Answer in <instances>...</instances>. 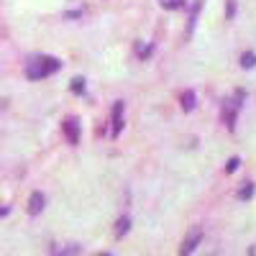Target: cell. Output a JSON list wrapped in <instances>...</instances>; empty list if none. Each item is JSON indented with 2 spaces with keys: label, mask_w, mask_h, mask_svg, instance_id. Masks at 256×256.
<instances>
[{
  "label": "cell",
  "mask_w": 256,
  "mask_h": 256,
  "mask_svg": "<svg viewBox=\"0 0 256 256\" xmlns=\"http://www.w3.org/2000/svg\"><path fill=\"white\" fill-rule=\"evenodd\" d=\"M62 70V62L56 56H34L28 64H26V77L38 82V80H46L49 74L59 72Z\"/></svg>",
  "instance_id": "cell-1"
},
{
  "label": "cell",
  "mask_w": 256,
  "mask_h": 256,
  "mask_svg": "<svg viewBox=\"0 0 256 256\" xmlns=\"http://www.w3.org/2000/svg\"><path fill=\"white\" fill-rule=\"evenodd\" d=\"M200 241H202V228H200V226H192L190 233L184 236V241H182V248H180V251H182L184 256H190L192 251L200 246Z\"/></svg>",
  "instance_id": "cell-2"
},
{
  "label": "cell",
  "mask_w": 256,
  "mask_h": 256,
  "mask_svg": "<svg viewBox=\"0 0 256 256\" xmlns=\"http://www.w3.org/2000/svg\"><path fill=\"white\" fill-rule=\"evenodd\" d=\"M238 108H241V102H236V100H223V120H226V126H228V131H233V128H236V113H238Z\"/></svg>",
  "instance_id": "cell-3"
},
{
  "label": "cell",
  "mask_w": 256,
  "mask_h": 256,
  "mask_svg": "<svg viewBox=\"0 0 256 256\" xmlns=\"http://www.w3.org/2000/svg\"><path fill=\"white\" fill-rule=\"evenodd\" d=\"M62 128H64V136H67V141H70V144H80L82 128H80V120H77V118H64Z\"/></svg>",
  "instance_id": "cell-4"
},
{
  "label": "cell",
  "mask_w": 256,
  "mask_h": 256,
  "mask_svg": "<svg viewBox=\"0 0 256 256\" xmlns=\"http://www.w3.org/2000/svg\"><path fill=\"white\" fill-rule=\"evenodd\" d=\"M44 205H46L44 192H31V198H28V212L31 216H38V212L44 210Z\"/></svg>",
  "instance_id": "cell-5"
},
{
  "label": "cell",
  "mask_w": 256,
  "mask_h": 256,
  "mask_svg": "<svg viewBox=\"0 0 256 256\" xmlns=\"http://www.w3.org/2000/svg\"><path fill=\"white\" fill-rule=\"evenodd\" d=\"M123 108H126V105L118 100V102H116V108H113V128H110V134H113V136H118V134L123 131Z\"/></svg>",
  "instance_id": "cell-6"
},
{
  "label": "cell",
  "mask_w": 256,
  "mask_h": 256,
  "mask_svg": "<svg viewBox=\"0 0 256 256\" xmlns=\"http://www.w3.org/2000/svg\"><path fill=\"white\" fill-rule=\"evenodd\" d=\"M180 102H182V110H184V113H192V110H195V105H198L195 90H184L182 98H180Z\"/></svg>",
  "instance_id": "cell-7"
},
{
  "label": "cell",
  "mask_w": 256,
  "mask_h": 256,
  "mask_svg": "<svg viewBox=\"0 0 256 256\" xmlns=\"http://www.w3.org/2000/svg\"><path fill=\"white\" fill-rule=\"evenodd\" d=\"M128 230H131V218H128V216L118 218V220H116V228H113V233H116V238H123V236H126Z\"/></svg>",
  "instance_id": "cell-8"
},
{
  "label": "cell",
  "mask_w": 256,
  "mask_h": 256,
  "mask_svg": "<svg viewBox=\"0 0 256 256\" xmlns=\"http://www.w3.org/2000/svg\"><path fill=\"white\" fill-rule=\"evenodd\" d=\"M200 8H202V3L198 0V3L192 6V13H190V20H187V38L192 36V28H195V20H198V10H200Z\"/></svg>",
  "instance_id": "cell-9"
},
{
  "label": "cell",
  "mask_w": 256,
  "mask_h": 256,
  "mask_svg": "<svg viewBox=\"0 0 256 256\" xmlns=\"http://www.w3.org/2000/svg\"><path fill=\"white\" fill-rule=\"evenodd\" d=\"M241 67H244V70H254V67H256V54H254V52H246V54L241 56Z\"/></svg>",
  "instance_id": "cell-10"
},
{
  "label": "cell",
  "mask_w": 256,
  "mask_h": 256,
  "mask_svg": "<svg viewBox=\"0 0 256 256\" xmlns=\"http://www.w3.org/2000/svg\"><path fill=\"white\" fill-rule=\"evenodd\" d=\"M159 6L164 10H177V8H184V0H159Z\"/></svg>",
  "instance_id": "cell-11"
},
{
  "label": "cell",
  "mask_w": 256,
  "mask_h": 256,
  "mask_svg": "<svg viewBox=\"0 0 256 256\" xmlns=\"http://www.w3.org/2000/svg\"><path fill=\"white\" fill-rule=\"evenodd\" d=\"M70 90H72L74 95H84V77H74L72 84H70Z\"/></svg>",
  "instance_id": "cell-12"
},
{
  "label": "cell",
  "mask_w": 256,
  "mask_h": 256,
  "mask_svg": "<svg viewBox=\"0 0 256 256\" xmlns=\"http://www.w3.org/2000/svg\"><path fill=\"white\" fill-rule=\"evenodd\" d=\"M251 195H254V182H246L241 190H238V200H251Z\"/></svg>",
  "instance_id": "cell-13"
},
{
  "label": "cell",
  "mask_w": 256,
  "mask_h": 256,
  "mask_svg": "<svg viewBox=\"0 0 256 256\" xmlns=\"http://www.w3.org/2000/svg\"><path fill=\"white\" fill-rule=\"evenodd\" d=\"M238 166H241V159H238V156H233V159H228V164H226V172H228V174H233Z\"/></svg>",
  "instance_id": "cell-14"
},
{
  "label": "cell",
  "mask_w": 256,
  "mask_h": 256,
  "mask_svg": "<svg viewBox=\"0 0 256 256\" xmlns=\"http://www.w3.org/2000/svg\"><path fill=\"white\" fill-rule=\"evenodd\" d=\"M136 52H138L141 59H148V56H152V52H154V46H141V44H136Z\"/></svg>",
  "instance_id": "cell-15"
},
{
  "label": "cell",
  "mask_w": 256,
  "mask_h": 256,
  "mask_svg": "<svg viewBox=\"0 0 256 256\" xmlns=\"http://www.w3.org/2000/svg\"><path fill=\"white\" fill-rule=\"evenodd\" d=\"M233 13H236V3H233V0H228V6H226V18H233Z\"/></svg>",
  "instance_id": "cell-16"
},
{
  "label": "cell",
  "mask_w": 256,
  "mask_h": 256,
  "mask_svg": "<svg viewBox=\"0 0 256 256\" xmlns=\"http://www.w3.org/2000/svg\"><path fill=\"white\" fill-rule=\"evenodd\" d=\"M3 216H8V205H0V218Z\"/></svg>",
  "instance_id": "cell-17"
}]
</instances>
